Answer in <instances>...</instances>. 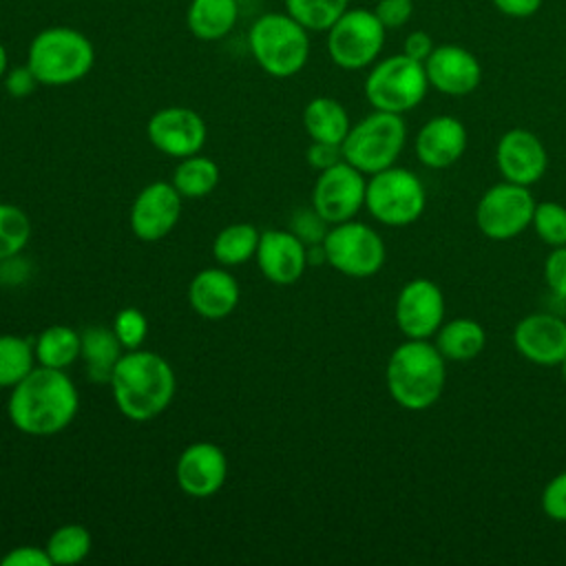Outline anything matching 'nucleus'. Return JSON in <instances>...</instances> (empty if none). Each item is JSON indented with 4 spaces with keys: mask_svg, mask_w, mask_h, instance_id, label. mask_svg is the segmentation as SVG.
<instances>
[{
    "mask_svg": "<svg viewBox=\"0 0 566 566\" xmlns=\"http://www.w3.org/2000/svg\"><path fill=\"white\" fill-rule=\"evenodd\" d=\"M80 394L64 369L35 365L9 391L7 416L27 436H55L77 416Z\"/></svg>",
    "mask_w": 566,
    "mask_h": 566,
    "instance_id": "nucleus-1",
    "label": "nucleus"
},
{
    "mask_svg": "<svg viewBox=\"0 0 566 566\" xmlns=\"http://www.w3.org/2000/svg\"><path fill=\"white\" fill-rule=\"evenodd\" d=\"M108 385L119 413L133 422H146L170 407L177 378L161 354L139 347L119 356Z\"/></svg>",
    "mask_w": 566,
    "mask_h": 566,
    "instance_id": "nucleus-2",
    "label": "nucleus"
},
{
    "mask_svg": "<svg viewBox=\"0 0 566 566\" xmlns=\"http://www.w3.org/2000/svg\"><path fill=\"white\" fill-rule=\"evenodd\" d=\"M385 385L398 407L424 411L442 398L447 358L431 338H405L387 358Z\"/></svg>",
    "mask_w": 566,
    "mask_h": 566,
    "instance_id": "nucleus-3",
    "label": "nucleus"
},
{
    "mask_svg": "<svg viewBox=\"0 0 566 566\" xmlns=\"http://www.w3.org/2000/svg\"><path fill=\"white\" fill-rule=\"evenodd\" d=\"M27 64L42 86H69L91 73L95 46L80 29L53 24L33 35Z\"/></svg>",
    "mask_w": 566,
    "mask_h": 566,
    "instance_id": "nucleus-4",
    "label": "nucleus"
},
{
    "mask_svg": "<svg viewBox=\"0 0 566 566\" xmlns=\"http://www.w3.org/2000/svg\"><path fill=\"white\" fill-rule=\"evenodd\" d=\"M248 49L263 73L285 80L305 69L310 31L285 11L263 13L248 31Z\"/></svg>",
    "mask_w": 566,
    "mask_h": 566,
    "instance_id": "nucleus-5",
    "label": "nucleus"
},
{
    "mask_svg": "<svg viewBox=\"0 0 566 566\" xmlns=\"http://www.w3.org/2000/svg\"><path fill=\"white\" fill-rule=\"evenodd\" d=\"M407 142V124L402 115L387 111H371L345 135L340 150L343 159L363 175L380 172L394 166Z\"/></svg>",
    "mask_w": 566,
    "mask_h": 566,
    "instance_id": "nucleus-6",
    "label": "nucleus"
},
{
    "mask_svg": "<svg viewBox=\"0 0 566 566\" xmlns=\"http://www.w3.org/2000/svg\"><path fill=\"white\" fill-rule=\"evenodd\" d=\"M363 91L371 108L405 115L420 106L429 93L424 64L411 60L402 51L376 60L369 66Z\"/></svg>",
    "mask_w": 566,
    "mask_h": 566,
    "instance_id": "nucleus-7",
    "label": "nucleus"
},
{
    "mask_svg": "<svg viewBox=\"0 0 566 566\" xmlns=\"http://www.w3.org/2000/svg\"><path fill=\"white\" fill-rule=\"evenodd\" d=\"M365 208L382 226H411L422 217L427 208L424 184L413 170L394 164L380 172L369 175Z\"/></svg>",
    "mask_w": 566,
    "mask_h": 566,
    "instance_id": "nucleus-8",
    "label": "nucleus"
},
{
    "mask_svg": "<svg viewBox=\"0 0 566 566\" xmlns=\"http://www.w3.org/2000/svg\"><path fill=\"white\" fill-rule=\"evenodd\" d=\"M323 252L327 265L352 279L374 276L387 261L382 237L356 219L329 226L323 239Z\"/></svg>",
    "mask_w": 566,
    "mask_h": 566,
    "instance_id": "nucleus-9",
    "label": "nucleus"
},
{
    "mask_svg": "<svg viewBox=\"0 0 566 566\" xmlns=\"http://www.w3.org/2000/svg\"><path fill=\"white\" fill-rule=\"evenodd\" d=\"M327 55L343 71L369 69L382 46L387 29L371 9H347L327 31Z\"/></svg>",
    "mask_w": 566,
    "mask_h": 566,
    "instance_id": "nucleus-10",
    "label": "nucleus"
},
{
    "mask_svg": "<svg viewBox=\"0 0 566 566\" xmlns=\"http://www.w3.org/2000/svg\"><path fill=\"white\" fill-rule=\"evenodd\" d=\"M535 203L528 186L502 179L478 199L475 226L491 241H511L531 228Z\"/></svg>",
    "mask_w": 566,
    "mask_h": 566,
    "instance_id": "nucleus-11",
    "label": "nucleus"
},
{
    "mask_svg": "<svg viewBox=\"0 0 566 566\" xmlns=\"http://www.w3.org/2000/svg\"><path fill=\"white\" fill-rule=\"evenodd\" d=\"M367 175L345 159L321 170L312 188V208L329 226L356 219L365 208Z\"/></svg>",
    "mask_w": 566,
    "mask_h": 566,
    "instance_id": "nucleus-12",
    "label": "nucleus"
},
{
    "mask_svg": "<svg viewBox=\"0 0 566 566\" xmlns=\"http://www.w3.org/2000/svg\"><path fill=\"white\" fill-rule=\"evenodd\" d=\"M444 294L431 279L407 281L394 305V318L405 338H433L444 323Z\"/></svg>",
    "mask_w": 566,
    "mask_h": 566,
    "instance_id": "nucleus-13",
    "label": "nucleus"
},
{
    "mask_svg": "<svg viewBox=\"0 0 566 566\" xmlns=\"http://www.w3.org/2000/svg\"><path fill=\"white\" fill-rule=\"evenodd\" d=\"M146 135L159 153L184 159L197 155L203 148L208 126L203 117L188 106H166L150 115Z\"/></svg>",
    "mask_w": 566,
    "mask_h": 566,
    "instance_id": "nucleus-14",
    "label": "nucleus"
},
{
    "mask_svg": "<svg viewBox=\"0 0 566 566\" xmlns=\"http://www.w3.org/2000/svg\"><path fill=\"white\" fill-rule=\"evenodd\" d=\"M184 197L170 181L144 186L130 206V230L142 241L168 237L181 217Z\"/></svg>",
    "mask_w": 566,
    "mask_h": 566,
    "instance_id": "nucleus-15",
    "label": "nucleus"
},
{
    "mask_svg": "<svg viewBox=\"0 0 566 566\" xmlns=\"http://www.w3.org/2000/svg\"><path fill=\"white\" fill-rule=\"evenodd\" d=\"M228 478V458L214 442L188 444L175 464V480L181 493L195 500L212 497L221 491Z\"/></svg>",
    "mask_w": 566,
    "mask_h": 566,
    "instance_id": "nucleus-16",
    "label": "nucleus"
},
{
    "mask_svg": "<svg viewBox=\"0 0 566 566\" xmlns=\"http://www.w3.org/2000/svg\"><path fill=\"white\" fill-rule=\"evenodd\" d=\"M495 166L504 181L531 188L548 170V150L535 133L511 128L495 144Z\"/></svg>",
    "mask_w": 566,
    "mask_h": 566,
    "instance_id": "nucleus-17",
    "label": "nucleus"
},
{
    "mask_svg": "<svg viewBox=\"0 0 566 566\" xmlns=\"http://www.w3.org/2000/svg\"><path fill=\"white\" fill-rule=\"evenodd\" d=\"M513 347L533 365L557 367L566 358V321L548 312L526 314L513 327Z\"/></svg>",
    "mask_w": 566,
    "mask_h": 566,
    "instance_id": "nucleus-18",
    "label": "nucleus"
},
{
    "mask_svg": "<svg viewBox=\"0 0 566 566\" xmlns=\"http://www.w3.org/2000/svg\"><path fill=\"white\" fill-rule=\"evenodd\" d=\"M424 73L429 88L449 97L471 95L482 82L480 60L460 44L436 46L424 62Z\"/></svg>",
    "mask_w": 566,
    "mask_h": 566,
    "instance_id": "nucleus-19",
    "label": "nucleus"
},
{
    "mask_svg": "<svg viewBox=\"0 0 566 566\" xmlns=\"http://www.w3.org/2000/svg\"><path fill=\"white\" fill-rule=\"evenodd\" d=\"M254 259L261 274L274 285L296 283L310 265L307 245L292 230H263Z\"/></svg>",
    "mask_w": 566,
    "mask_h": 566,
    "instance_id": "nucleus-20",
    "label": "nucleus"
},
{
    "mask_svg": "<svg viewBox=\"0 0 566 566\" xmlns=\"http://www.w3.org/2000/svg\"><path fill=\"white\" fill-rule=\"evenodd\" d=\"M469 133L453 115H436L427 119L413 139L416 159L431 168L442 170L458 164L467 150Z\"/></svg>",
    "mask_w": 566,
    "mask_h": 566,
    "instance_id": "nucleus-21",
    "label": "nucleus"
},
{
    "mask_svg": "<svg viewBox=\"0 0 566 566\" xmlns=\"http://www.w3.org/2000/svg\"><path fill=\"white\" fill-rule=\"evenodd\" d=\"M239 296L237 279L223 265L199 270L188 285L190 307L206 321L230 316L239 305Z\"/></svg>",
    "mask_w": 566,
    "mask_h": 566,
    "instance_id": "nucleus-22",
    "label": "nucleus"
},
{
    "mask_svg": "<svg viewBox=\"0 0 566 566\" xmlns=\"http://www.w3.org/2000/svg\"><path fill=\"white\" fill-rule=\"evenodd\" d=\"M433 345L447 360L467 363L484 352L486 332L475 318L458 316L440 325V329L433 334Z\"/></svg>",
    "mask_w": 566,
    "mask_h": 566,
    "instance_id": "nucleus-23",
    "label": "nucleus"
},
{
    "mask_svg": "<svg viewBox=\"0 0 566 566\" xmlns=\"http://www.w3.org/2000/svg\"><path fill=\"white\" fill-rule=\"evenodd\" d=\"M239 20L237 0H190L186 9L188 31L203 42L226 38Z\"/></svg>",
    "mask_w": 566,
    "mask_h": 566,
    "instance_id": "nucleus-24",
    "label": "nucleus"
},
{
    "mask_svg": "<svg viewBox=\"0 0 566 566\" xmlns=\"http://www.w3.org/2000/svg\"><path fill=\"white\" fill-rule=\"evenodd\" d=\"M303 128L310 135L312 142H325V144H343L345 135L352 128L347 108L327 95L312 97L303 108Z\"/></svg>",
    "mask_w": 566,
    "mask_h": 566,
    "instance_id": "nucleus-25",
    "label": "nucleus"
},
{
    "mask_svg": "<svg viewBox=\"0 0 566 566\" xmlns=\"http://www.w3.org/2000/svg\"><path fill=\"white\" fill-rule=\"evenodd\" d=\"M126 349L117 340L113 327L91 325L82 332V352L80 358L84 360L86 376L93 382H108L111 374Z\"/></svg>",
    "mask_w": 566,
    "mask_h": 566,
    "instance_id": "nucleus-26",
    "label": "nucleus"
},
{
    "mask_svg": "<svg viewBox=\"0 0 566 566\" xmlns=\"http://www.w3.org/2000/svg\"><path fill=\"white\" fill-rule=\"evenodd\" d=\"M35 363L53 369L71 367L82 352V334L69 325H49L33 340Z\"/></svg>",
    "mask_w": 566,
    "mask_h": 566,
    "instance_id": "nucleus-27",
    "label": "nucleus"
},
{
    "mask_svg": "<svg viewBox=\"0 0 566 566\" xmlns=\"http://www.w3.org/2000/svg\"><path fill=\"white\" fill-rule=\"evenodd\" d=\"M221 179V170L217 161L206 155H190L179 159L172 170V186L184 199H203L208 197Z\"/></svg>",
    "mask_w": 566,
    "mask_h": 566,
    "instance_id": "nucleus-28",
    "label": "nucleus"
},
{
    "mask_svg": "<svg viewBox=\"0 0 566 566\" xmlns=\"http://www.w3.org/2000/svg\"><path fill=\"white\" fill-rule=\"evenodd\" d=\"M259 239H261V232L252 223L248 221L230 223L214 234L212 256L223 268L243 265L256 254Z\"/></svg>",
    "mask_w": 566,
    "mask_h": 566,
    "instance_id": "nucleus-29",
    "label": "nucleus"
},
{
    "mask_svg": "<svg viewBox=\"0 0 566 566\" xmlns=\"http://www.w3.org/2000/svg\"><path fill=\"white\" fill-rule=\"evenodd\" d=\"M44 548H46L53 566H71V564H80L88 557V553L93 548V537L84 524L71 522V524L57 526L49 535Z\"/></svg>",
    "mask_w": 566,
    "mask_h": 566,
    "instance_id": "nucleus-30",
    "label": "nucleus"
},
{
    "mask_svg": "<svg viewBox=\"0 0 566 566\" xmlns=\"http://www.w3.org/2000/svg\"><path fill=\"white\" fill-rule=\"evenodd\" d=\"M35 365L33 343L18 334H0V389L15 387Z\"/></svg>",
    "mask_w": 566,
    "mask_h": 566,
    "instance_id": "nucleus-31",
    "label": "nucleus"
},
{
    "mask_svg": "<svg viewBox=\"0 0 566 566\" xmlns=\"http://www.w3.org/2000/svg\"><path fill=\"white\" fill-rule=\"evenodd\" d=\"M347 9L349 0H283V11L310 33L327 31Z\"/></svg>",
    "mask_w": 566,
    "mask_h": 566,
    "instance_id": "nucleus-32",
    "label": "nucleus"
},
{
    "mask_svg": "<svg viewBox=\"0 0 566 566\" xmlns=\"http://www.w3.org/2000/svg\"><path fill=\"white\" fill-rule=\"evenodd\" d=\"M31 239V219L15 206L0 201V261L20 254Z\"/></svg>",
    "mask_w": 566,
    "mask_h": 566,
    "instance_id": "nucleus-33",
    "label": "nucleus"
},
{
    "mask_svg": "<svg viewBox=\"0 0 566 566\" xmlns=\"http://www.w3.org/2000/svg\"><path fill=\"white\" fill-rule=\"evenodd\" d=\"M531 228L548 248L566 245V206L559 201L535 203Z\"/></svg>",
    "mask_w": 566,
    "mask_h": 566,
    "instance_id": "nucleus-34",
    "label": "nucleus"
},
{
    "mask_svg": "<svg viewBox=\"0 0 566 566\" xmlns=\"http://www.w3.org/2000/svg\"><path fill=\"white\" fill-rule=\"evenodd\" d=\"M113 332L126 352L139 349L148 334L146 314L137 307H122L113 318Z\"/></svg>",
    "mask_w": 566,
    "mask_h": 566,
    "instance_id": "nucleus-35",
    "label": "nucleus"
},
{
    "mask_svg": "<svg viewBox=\"0 0 566 566\" xmlns=\"http://www.w3.org/2000/svg\"><path fill=\"white\" fill-rule=\"evenodd\" d=\"M542 513L553 522L566 524V471L553 475L539 495Z\"/></svg>",
    "mask_w": 566,
    "mask_h": 566,
    "instance_id": "nucleus-36",
    "label": "nucleus"
},
{
    "mask_svg": "<svg viewBox=\"0 0 566 566\" xmlns=\"http://www.w3.org/2000/svg\"><path fill=\"white\" fill-rule=\"evenodd\" d=\"M544 283L559 301H566V245L553 248L544 259Z\"/></svg>",
    "mask_w": 566,
    "mask_h": 566,
    "instance_id": "nucleus-37",
    "label": "nucleus"
},
{
    "mask_svg": "<svg viewBox=\"0 0 566 566\" xmlns=\"http://www.w3.org/2000/svg\"><path fill=\"white\" fill-rule=\"evenodd\" d=\"M371 11L387 31H396L411 20L413 0H378Z\"/></svg>",
    "mask_w": 566,
    "mask_h": 566,
    "instance_id": "nucleus-38",
    "label": "nucleus"
},
{
    "mask_svg": "<svg viewBox=\"0 0 566 566\" xmlns=\"http://www.w3.org/2000/svg\"><path fill=\"white\" fill-rule=\"evenodd\" d=\"M329 223L325 219L318 217V212L312 208V210H303V214L296 217L294 226H292V232L307 245H316V243H323L325 239V232H327Z\"/></svg>",
    "mask_w": 566,
    "mask_h": 566,
    "instance_id": "nucleus-39",
    "label": "nucleus"
},
{
    "mask_svg": "<svg viewBox=\"0 0 566 566\" xmlns=\"http://www.w3.org/2000/svg\"><path fill=\"white\" fill-rule=\"evenodd\" d=\"M0 566H53L44 546L22 544L0 557Z\"/></svg>",
    "mask_w": 566,
    "mask_h": 566,
    "instance_id": "nucleus-40",
    "label": "nucleus"
},
{
    "mask_svg": "<svg viewBox=\"0 0 566 566\" xmlns=\"http://www.w3.org/2000/svg\"><path fill=\"white\" fill-rule=\"evenodd\" d=\"M2 84H4L7 93L13 97H27L35 91V86H40L38 77L33 75V71L29 69L27 62L20 66H11L7 71V75L2 77Z\"/></svg>",
    "mask_w": 566,
    "mask_h": 566,
    "instance_id": "nucleus-41",
    "label": "nucleus"
},
{
    "mask_svg": "<svg viewBox=\"0 0 566 566\" xmlns=\"http://www.w3.org/2000/svg\"><path fill=\"white\" fill-rule=\"evenodd\" d=\"M305 157H307V164L321 172V170H325V168H329V166L343 161V150H340L338 144L312 142L310 148H307V153H305Z\"/></svg>",
    "mask_w": 566,
    "mask_h": 566,
    "instance_id": "nucleus-42",
    "label": "nucleus"
},
{
    "mask_svg": "<svg viewBox=\"0 0 566 566\" xmlns=\"http://www.w3.org/2000/svg\"><path fill=\"white\" fill-rule=\"evenodd\" d=\"M433 49H436L433 38L427 31H420V29L407 33V38L402 42V53L409 55L416 62H422V64L427 62V57L431 55Z\"/></svg>",
    "mask_w": 566,
    "mask_h": 566,
    "instance_id": "nucleus-43",
    "label": "nucleus"
},
{
    "mask_svg": "<svg viewBox=\"0 0 566 566\" xmlns=\"http://www.w3.org/2000/svg\"><path fill=\"white\" fill-rule=\"evenodd\" d=\"M544 0H491V4L506 18H531L542 9Z\"/></svg>",
    "mask_w": 566,
    "mask_h": 566,
    "instance_id": "nucleus-44",
    "label": "nucleus"
},
{
    "mask_svg": "<svg viewBox=\"0 0 566 566\" xmlns=\"http://www.w3.org/2000/svg\"><path fill=\"white\" fill-rule=\"evenodd\" d=\"M7 71H9V53H7L4 44L0 42V82H2V77L7 75Z\"/></svg>",
    "mask_w": 566,
    "mask_h": 566,
    "instance_id": "nucleus-45",
    "label": "nucleus"
},
{
    "mask_svg": "<svg viewBox=\"0 0 566 566\" xmlns=\"http://www.w3.org/2000/svg\"><path fill=\"white\" fill-rule=\"evenodd\" d=\"M557 367H559V374H562V380H564V382H566V358H564V360H562V363H559V365H557Z\"/></svg>",
    "mask_w": 566,
    "mask_h": 566,
    "instance_id": "nucleus-46",
    "label": "nucleus"
},
{
    "mask_svg": "<svg viewBox=\"0 0 566 566\" xmlns=\"http://www.w3.org/2000/svg\"><path fill=\"white\" fill-rule=\"evenodd\" d=\"M564 55H566V51H564Z\"/></svg>",
    "mask_w": 566,
    "mask_h": 566,
    "instance_id": "nucleus-47",
    "label": "nucleus"
}]
</instances>
